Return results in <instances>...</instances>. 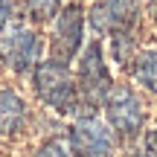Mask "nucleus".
I'll return each instance as SVG.
<instances>
[{
  "label": "nucleus",
  "mask_w": 157,
  "mask_h": 157,
  "mask_svg": "<svg viewBox=\"0 0 157 157\" xmlns=\"http://www.w3.org/2000/svg\"><path fill=\"white\" fill-rule=\"evenodd\" d=\"M26 84H29V96L44 113H52V117H61V119L78 117L82 102H78V84H76L73 64L56 61V58L47 56L29 73Z\"/></svg>",
  "instance_id": "1"
},
{
  "label": "nucleus",
  "mask_w": 157,
  "mask_h": 157,
  "mask_svg": "<svg viewBox=\"0 0 157 157\" xmlns=\"http://www.w3.org/2000/svg\"><path fill=\"white\" fill-rule=\"evenodd\" d=\"M73 73H76V84H78V102H82L78 117L99 113L108 90L117 82L111 61H108V52H105V44L99 38H90L84 44V50L78 52V58L73 64Z\"/></svg>",
  "instance_id": "2"
},
{
  "label": "nucleus",
  "mask_w": 157,
  "mask_h": 157,
  "mask_svg": "<svg viewBox=\"0 0 157 157\" xmlns=\"http://www.w3.org/2000/svg\"><path fill=\"white\" fill-rule=\"evenodd\" d=\"M44 58H47V38L38 26L17 17L0 32V64L12 82L29 78V73Z\"/></svg>",
  "instance_id": "3"
},
{
  "label": "nucleus",
  "mask_w": 157,
  "mask_h": 157,
  "mask_svg": "<svg viewBox=\"0 0 157 157\" xmlns=\"http://www.w3.org/2000/svg\"><path fill=\"white\" fill-rule=\"evenodd\" d=\"M99 113L108 122V128L119 140H128V143H137L143 137V131L148 128L146 99L131 82H113V87L108 90Z\"/></svg>",
  "instance_id": "4"
},
{
  "label": "nucleus",
  "mask_w": 157,
  "mask_h": 157,
  "mask_svg": "<svg viewBox=\"0 0 157 157\" xmlns=\"http://www.w3.org/2000/svg\"><path fill=\"white\" fill-rule=\"evenodd\" d=\"M87 44V12L78 0H67L47 32V56L73 64Z\"/></svg>",
  "instance_id": "5"
},
{
  "label": "nucleus",
  "mask_w": 157,
  "mask_h": 157,
  "mask_svg": "<svg viewBox=\"0 0 157 157\" xmlns=\"http://www.w3.org/2000/svg\"><path fill=\"white\" fill-rule=\"evenodd\" d=\"M73 157H119V137L108 128V122L93 113V117H76L64 128Z\"/></svg>",
  "instance_id": "6"
},
{
  "label": "nucleus",
  "mask_w": 157,
  "mask_h": 157,
  "mask_svg": "<svg viewBox=\"0 0 157 157\" xmlns=\"http://www.w3.org/2000/svg\"><path fill=\"white\" fill-rule=\"evenodd\" d=\"M87 29L96 38H111L119 32H134L143 17V0H90Z\"/></svg>",
  "instance_id": "7"
},
{
  "label": "nucleus",
  "mask_w": 157,
  "mask_h": 157,
  "mask_svg": "<svg viewBox=\"0 0 157 157\" xmlns=\"http://www.w3.org/2000/svg\"><path fill=\"white\" fill-rule=\"evenodd\" d=\"M32 102L17 87V82H0V140H21L32 128Z\"/></svg>",
  "instance_id": "8"
},
{
  "label": "nucleus",
  "mask_w": 157,
  "mask_h": 157,
  "mask_svg": "<svg viewBox=\"0 0 157 157\" xmlns=\"http://www.w3.org/2000/svg\"><path fill=\"white\" fill-rule=\"evenodd\" d=\"M140 93L146 96H157V44H146L137 50L131 67L125 70Z\"/></svg>",
  "instance_id": "9"
},
{
  "label": "nucleus",
  "mask_w": 157,
  "mask_h": 157,
  "mask_svg": "<svg viewBox=\"0 0 157 157\" xmlns=\"http://www.w3.org/2000/svg\"><path fill=\"white\" fill-rule=\"evenodd\" d=\"M140 47H143V44H140V38H137V29H134V32L111 35V38H108V44H105V52H108V61H111V67L128 70Z\"/></svg>",
  "instance_id": "10"
},
{
  "label": "nucleus",
  "mask_w": 157,
  "mask_h": 157,
  "mask_svg": "<svg viewBox=\"0 0 157 157\" xmlns=\"http://www.w3.org/2000/svg\"><path fill=\"white\" fill-rule=\"evenodd\" d=\"M64 3L67 0H17V15H21V21L41 29L56 21V15L61 12Z\"/></svg>",
  "instance_id": "11"
},
{
  "label": "nucleus",
  "mask_w": 157,
  "mask_h": 157,
  "mask_svg": "<svg viewBox=\"0 0 157 157\" xmlns=\"http://www.w3.org/2000/svg\"><path fill=\"white\" fill-rule=\"evenodd\" d=\"M29 157H73V151H70L64 134H52V137H41L32 146Z\"/></svg>",
  "instance_id": "12"
},
{
  "label": "nucleus",
  "mask_w": 157,
  "mask_h": 157,
  "mask_svg": "<svg viewBox=\"0 0 157 157\" xmlns=\"http://www.w3.org/2000/svg\"><path fill=\"white\" fill-rule=\"evenodd\" d=\"M137 146H140V151L146 157H157V125H148V128L143 131V137L137 140Z\"/></svg>",
  "instance_id": "13"
},
{
  "label": "nucleus",
  "mask_w": 157,
  "mask_h": 157,
  "mask_svg": "<svg viewBox=\"0 0 157 157\" xmlns=\"http://www.w3.org/2000/svg\"><path fill=\"white\" fill-rule=\"evenodd\" d=\"M17 0H0V32H3L9 23L17 21Z\"/></svg>",
  "instance_id": "14"
},
{
  "label": "nucleus",
  "mask_w": 157,
  "mask_h": 157,
  "mask_svg": "<svg viewBox=\"0 0 157 157\" xmlns=\"http://www.w3.org/2000/svg\"><path fill=\"white\" fill-rule=\"evenodd\" d=\"M146 9H148V15L157 21V0H146Z\"/></svg>",
  "instance_id": "15"
},
{
  "label": "nucleus",
  "mask_w": 157,
  "mask_h": 157,
  "mask_svg": "<svg viewBox=\"0 0 157 157\" xmlns=\"http://www.w3.org/2000/svg\"><path fill=\"white\" fill-rule=\"evenodd\" d=\"M122 157H146V154L140 151V146H134V148H131V151H125Z\"/></svg>",
  "instance_id": "16"
},
{
  "label": "nucleus",
  "mask_w": 157,
  "mask_h": 157,
  "mask_svg": "<svg viewBox=\"0 0 157 157\" xmlns=\"http://www.w3.org/2000/svg\"><path fill=\"white\" fill-rule=\"evenodd\" d=\"M3 76H6V73H3V64H0V82H3Z\"/></svg>",
  "instance_id": "17"
},
{
  "label": "nucleus",
  "mask_w": 157,
  "mask_h": 157,
  "mask_svg": "<svg viewBox=\"0 0 157 157\" xmlns=\"http://www.w3.org/2000/svg\"><path fill=\"white\" fill-rule=\"evenodd\" d=\"M78 3H82V0H78Z\"/></svg>",
  "instance_id": "18"
}]
</instances>
